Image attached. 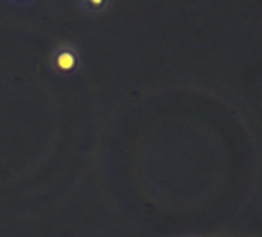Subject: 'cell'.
Here are the masks:
<instances>
[{"instance_id":"cell-1","label":"cell","mask_w":262,"mask_h":237,"mask_svg":"<svg viewBox=\"0 0 262 237\" xmlns=\"http://www.w3.org/2000/svg\"><path fill=\"white\" fill-rule=\"evenodd\" d=\"M56 63H57V66H59L60 69H63V71L71 69V68L76 65V56H74V53H73V51H70V50H63V51H60V53L57 54V57H56Z\"/></svg>"}]
</instances>
